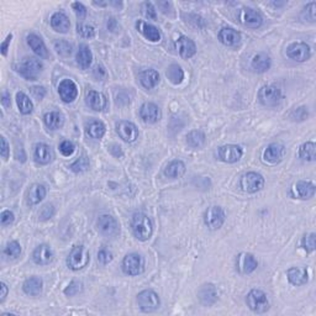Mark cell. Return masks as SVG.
Here are the masks:
<instances>
[{
	"label": "cell",
	"mask_w": 316,
	"mask_h": 316,
	"mask_svg": "<svg viewBox=\"0 0 316 316\" xmlns=\"http://www.w3.org/2000/svg\"><path fill=\"white\" fill-rule=\"evenodd\" d=\"M131 227L134 235L140 241H147L153 234V225L151 219L143 213H135L131 219Z\"/></svg>",
	"instance_id": "1"
},
{
	"label": "cell",
	"mask_w": 316,
	"mask_h": 316,
	"mask_svg": "<svg viewBox=\"0 0 316 316\" xmlns=\"http://www.w3.org/2000/svg\"><path fill=\"white\" fill-rule=\"evenodd\" d=\"M14 69L27 80H36L42 72L43 66L36 58H25L23 62L14 65Z\"/></svg>",
	"instance_id": "2"
},
{
	"label": "cell",
	"mask_w": 316,
	"mask_h": 316,
	"mask_svg": "<svg viewBox=\"0 0 316 316\" xmlns=\"http://www.w3.org/2000/svg\"><path fill=\"white\" fill-rule=\"evenodd\" d=\"M246 301H247L249 309L257 312V314H262V312L270 309V301H268L267 294L260 289H252L247 294Z\"/></svg>",
	"instance_id": "3"
},
{
	"label": "cell",
	"mask_w": 316,
	"mask_h": 316,
	"mask_svg": "<svg viewBox=\"0 0 316 316\" xmlns=\"http://www.w3.org/2000/svg\"><path fill=\"white\" fill-rule=\"evenodd\" d=\"M89 263V253L83 246H76L72 248L67 257V266L72 271H80Z\"/></svg>",
	"instance_id": "4"
},
{
	"label": "cell",
	"mask_w": 316,
	"mask_h": 316,
	"mask_svg": "<svg viewBox=\"0 0 316 316\" xmlns=\"http://www.w3.org/2000/svg\"><path fill=\"white\" fill-rule=\"evenodd\" d=\"M137 303L140 309L145 312H152L157 310L161 305L160 296L156 292L151 289L142 290L137 295Z\"/></svg>",
	"instance_id": "5"
},
{
	"label": "cell",
	"mask_w": 316,
	"mask_h": 316,
	"mask_svg": "<svg viewBox=\"0 0 316 316\" xmlns=\"http://www.w3.org/2000/svg\"><path fill=\"white\" fill-rule=\"evenodd\" d=\"M240 184L245 192L253 194L263 189V187H265V178L259 173H256V172H248V173L243 174Z\"/></svg>",
	"instance_id": "6"
},
{
	"label": "cell",
	"mask_w": 316,
	"mask_h": 316,
	"mask_svg": "<svg viewBox=\"0 0 316 316\" xmlns=\"http://www.w3.org/2000/svg\"><path fill=\"white\" fill-rule=\"evenodd\" d=\"M258 99L265 107H276L282 100V91L276 85H265L258 91Z\"/></svg>",
	"instance_id": "7"
},
{
	"label": "cell",
	"mask_w": 316,
	"mask_h": 316,
	"mask_svg": "<svg viewBox=\"0 0 316 316\" xmlns=\"http://www.w3.org/2000/svg\"><path fill=\"white\" fill-rule=\"evenodd\" d=\"M123 271L127 276H138L145 271V260L137 253H130L123 260Z\"/></svg>",
	"instance_id": "8"
},
{
	"label": "cell",
	"mask_w": 316,
	"mask_h": 316,
	"mask_svg": "<svg viewBox=\"0 0 316 316\" xmlns=\"http://www.w3.org/2000/svg\"><path fill=\"white\" fill-rule=\"evenodd\" d=\"M205 225L210 230H218L225 223V213L220 206H210L205 212Z\"/></svg>",
	"instance_id": "9"
},
{
	"label": "cell",
	"mask_w": 316,
	"mask_h": 316,
	"mask_svg": "<svg viewBox=\"0 0 316 316\" xmlns=\"http://www.w3.org/2000/svg\"><path fill=\"white\" fill-rule=\"evenodd\" d=\"M287 56L296 62H305L311 56V48L305 42H294L287 48Z\"/></svg>",
	"instance_id": "10"
},
{
	"label": "cell",
	"mask_w": 316,
	"mask_h": 316,
	"mask_svg": "<svg viewBox=\"0 0 316 316\" xmlns=\"http://www.w3.org/2000/svg\"><path fill=\"white\" fill-rule=\"evenodd\" d=\"M242 148L237 145H225L219 147L218 158L225 163H235L242 157Z\"/></svg>",
	"instance_id": "11"
},
{
	"label": "cell",
	"mask_w": 316,
	"mask_h": 316,
	"mask_svg": "<svg viewBox=\"0 0 316 316\" xmlns=\"http://www.w3.org/2000/svg\"><path fill=\"white\" fill-rule=\"evenodd\" d=\"M238 18H240L241 24L245 25L246 27H249V29H258L263 24L260 14L256 10L251 9V8H243L240 12Z\"/></svg>",
	"instance_id": "12"
},
{
	"label": "cell",
	"mask_w": 316,
	"mask_h": 316,
	"mask_svg": "<svg viewBox=\"0 0 316 316\" xmlns=\"http://www.w3.org/2000/svg\"><path fill=\"white\" fill-rule=\"evenodd\" d=\"M58 94L65 102H72L78 96V88L72 79H63L58 85Z\"/></svg>",
	"instance_id": "13"
},
{
	"label": "cell",
	"mask_w": 316,
	"mask_h": 316,
	"mask_svg": "<svg viewBox=\"0 0 316 316\" xmlns=\"http://www.w3.org/2000/svg\"><path fill=\"white\" fill-rule=\"evenodd\" d=\"M218 289L214 284L207 283V284L201 285L198 292V299L204 306H212L218 301Z\"/></svg>",
	"instance_id": "14"
},
{
	"label": "cell",
	"mask_w": 316,
	"mask_h": 316,
	"mask_svg": "<svg viewBox=\"0 0 316 316\" xmlns=\"http://www.w3.org/2000/svg\"><path fill=\"white\" fill-rule=\"evenodd\" d=\"M116 132L120 136L125 142H134L136 138L138 137V130L135 126V124L130 121H120L116 124Z\"/></svg>",
	"instance_id": "15"
},
{
	"label": "cell",
	"mask_w": 316,
	"mask_h": 316,
	"mask_svg": "<svg viewBox=\"0 0 316 316\" xmlns=\"http://www.w3.org/2000/svg\"><path fill=\"white\" fill-rule=\"evenodd\" d=\"M98 229L105 236H115L119 234V224L112 215H100L98 219Z\"/></svg>",
	"instance_id": "16"
},
{
	"label": "cell",
	"mask_w": 316,
	"mask_h": 316,
	"mask_svg": "<svg viewBox=\"0 0 316 316\" xmlns=\"http://www.w3.org/2000/svg\"><path fill=\"white\" fill-rule=\"evenodd\" d=\"M237 270L242 274H249L256 271L258 262L251 253H240L237 257Z\"/></svg>",
	"instance_id": "17"
},
{
	"label": "cell",
	"mask_w": 316,
	"mask_h": 316,
	"mask_svg": "<svg viewBox=\"0 0 316 316\" xmlns=\"http://www.w3.org/2000/svg\"><path fill=\"white\" fill-rule=\"evenodd\" d=\"M32 259H34L36 265H48L54 259V251H52V248L48 245L42 243V245L37 246L35 248L34 253H32Z\"/></svg>",
	"instance_id": "18"
},
{
	"label": "cell",
	"mask_w": 316,
	"mask_h": 316,
	"mask_svg": "<svg viewBox=\"0 0 316 316\" xmlns=\"http://www.w3.org/2000/svg\"><path fill=\"white\" fill-rule=\"evenodd\" d=\"M176 48L181 55V57L185 58V60L192 58L196 54V46L194 41L190 40L189 37H185V36H181L176 41Z\"/></svg>",
	"instance_id": "19"
},
{
	"label": "cell",
	"mask_w": 316,
	"mask_h": 316,
	"mask_svg": "<svg viewBox=\"0 0 316 316\" xmlns=\"http://www.w3.org/2000/svg\"><path fill=\"white\" fill-rule=\"evenodd\" d=\"M140 116L145 123L154 124L161 119V110L153 102H145L140 109Z\"/></svg>",
	"instance_id": "20"
},
{
	"label": "cell",
	"mask_w": 316,
	"mask_h": 316,
	"mask_svg": "<svg viewBox=\"0 0 316 316\" xmlns=\"http://www.w3.org/2000/svg\"><path fill=\"white\" fill-rule=\"evenodd\" d=\"M285 153V148L282 143L274 142L271 143L270 146H267V148L263 152V160L266 162L270 163H277L282 160L283 156Z\"/></svg>",
	"instance_id": "21"
},
{
	"label": "cell",
	"mask_w": 316,
	"mask_h": 316,
	"mask_svg": "<svg viewBox=\"0 0 316 316\" xmlns=\"http://www.w3.org/2000/svg\"><path fill=\"white\" fill-rule=\"evenodd\" d=\"M288 281L292 283L293 285H304L309 281V273L305 267H292L287 272Z\"/></svg>",
	"instance_id": "22"
},
{
	"label": "cell",
	"mask_w": 316,
	"mask_h": 316,
	"mask_svg": "<svg viewBox=\"0 0 316 316\" xmlns=\"http://www.w3.org/2000/svg\"><path fill=\"white\" fill-rule=\"evenodd\" d=\"M136 27H137L138 32H141L143 35V37L151 41V42H158L161 40L160 30L156 26H153V25L145 23L142 20H138L136 23Z\"/></svg>",
	"instance_id": "23"
},
{
	"label": "cell",
	"mask_w": 316,
	"mask_h": 316,
	"mask_svg": "<svg viewBox=\"0 0 316 316\" xmlns=\"http://www.w3.org/2000/svg\"><path fill=\"white\" fill-rule=\"evenodd\" d=\"M219 40L225 46H237L241 42V35L231 27H224L219 32Z\"/></svg>",
	"instance_id": "24"
},
{
	"label": "cell",
	"mask_w": 316,
	"mask_h": 316,
	"mask_svg": "<svg viewBox=\"0 0 316 316\" xmlns=\"http://www.w3.org/2000/svg\"><path fill=\"white\" fill-rule=\"evenodd\" d=\"M87 104L89 105L90 109L95 112H102L107 108L108 100L104 94L95 90H89L87 93Z\"/></svg>",
	"instance_id": "25"
},
{
	"label": "cell",
	"mask_w": 316,
	"mask_h": 316,
	"mask_svg": "<svg viewBox=\"0 0 316 316\" xmlns=\"http://www.w3.org/2000/svg\"><path fill=\"white\" fill-rule=\"evenodd\" d=\"M34 157L38 165H48L54 158V152H52L51 147L46 143H37L35 147Z\"/></svg>",
	"instance_id": "26"
},
{
	"label": "cell",
	"mask_w": 316,
	"mask_h": 316,
	"mask_svg": "<svg viewBox=\"0 0 316 316\" xmlns=\"http://www.w3.org/2000/svg\"><path fill=\"white\" fill-rule=\"evenodd\" d=\"M51 26L56 32L66 34V32H68L71 23H69L68 16L65 13L57 12L51 16Z\"/></svg>",
	"instance_id": "27"
},
{
	"label": "cell",
	"mask_w": 316,
	"mask_h": 316,
	"mask_svg": "<svg viewBox=\"0 0 316 316\" xmlns=\"http://www.w3.org/2000/svg\"><path fill=\"white\" fill-rule=\"evenodd\" d=\"M45 196H46L45 185L35 183V184L31 185V188L29 189V193H27V204L30 205L40 204L41 201L45 199Z\"/></svg>",
	"instance_id": "28"
},
{
	"label": "cell",
	"mask_w": 316,
	"mask_h": 316,
	"mask_svg": "<svg viewBox=\"0 0 316 316\" xmlns=\"http://www.w3.org/2000/svg\"><path fill=\"white\" fill-rule=\"evenodd\" d=\"M42 279L40 277H30L24 282L23 290L30 296H37L42 292Z\"/></svg>",
	"instance_id": "29"
},
{
	"label": "cell",
	"mask_w": 316,
	"mask_h": 316,
	"mask_svg": "<svg viewBox=\"0 0 316 316\" xmlns=\"http://www.w3.org/2000/svg\"><path fill=\"white\" fill-rule=\"evenodd\" d=\"M27 43H29V46L31 47V49L37 55V56L42 58L48 57L47 47L40 36H37L36 34H30L27 36Z\"/></svg>",
	"instance_id": "30"
},
{
	"label": "cell",
	"mask_w": 316,
	"mask_h": 316,
	"mask_svg": "<svg viewBox=\"0 0 316 316\" xmlns=\"http://www.w3.org/2000/svg\"><path fill=\"white\" fill-rule=\"evenodd\" d=\"M140 82L146 89H152L160 83V73L156 69H146L140 73Z\"/></svg>",
	"instance_id": "31"
},
{
	"label": "cell",
	"mask_w": 316,
	"mask_h": 316,
	"mask_svg": "<svg viewBox=\"0 0 316 316\" xmlns=\"http://www.w3.org/2000/svg\"><path fill=\"white\" fill-rule=\"evenodd\" d=\"M294 193L300 199H310L315 194V185L311 182L300 181L294 185Z\"/></svg>",
	"instance_id": "32"
},
{
	"label": "cell",
	"mask_w": 316,
	"mask_h": 316,
	"mask_svg": "<svg viewBox=\"0 0 316 316\" xmlns=\"http://www.w3.org/2000/svg\"><path fill=\"white\" fill-rule=\"evenodd\" d=\"M271 57L266 54H258L253 57L251 62V67L257 73H265L271 68Z\"/></svg>",
	"instance_id": "33"
},
{
	"label": "cell",
	"mask_w": 316,
	"mask_h": 316,
	"mask_svg": "<svg viewBox=\"0 0 316 316\" xmlns=\"http://www.w3.org/2000/svg\"><path fill=\"white\" fill-rule=\"evenodd\" d=\"M184 173H185V165L179 160L172 161L171 163H168L167 167L165 168V176L172 179L181 178Z\"/></svg>",
	"instance_id": "34"
},
{
	"label": "cell",
	"mask_w": 316,
	"mask_h": 316,
	"mask_svg": "<svg viewBox=\"0 0 316 316\" xmlns=\"http://www.w3.org/2000/svg\"><path fill=\"white\" fill-rule=\"evenodd\" d=\"M43 120H45L46 126L49 130H57L60 127H62L63 123H65V116L60 112H49L45 114Z\"/></svg>",
	"instance_id": "35"
},
{
	"label": "cell",
	"mask_w": 316,
	"mask_h": 316,
	"mask_svg": "<svg viewBox=\"0 0 316 316\" xmlns=\"http://www.w3.org/2000/svg\"><path fill=\"white\" fill-rule=\"evenodd\" d=\"M91 61H93V55H91L90 48L87 45H80L78 52H77V63L83 69L90 67Z\"/></svg>",
	"instance_id": "36"
},
{
	"label": "cell",
	"mask_w": 316,
	"mask_h": 316,
	"mask_svg": "<svg viewBox=\"0 0 316 316\" xmlns=\"http://www.w3.org/2000/svg\"><path fill=\"white\" fill-rule=\"evenodd\" d=\"M16 104H18L19 112L24 114V115H29L34 110V104H32L31 99L26 94L23 93V91H19L16 94Z\"/></svg>",
	"instance_id": "37"
},
{
	"label": "cell",
	"mask_w": 316,
	"mask_h": 316,
	"mask_svg": "<svg viewBox=\"0 0 316 316\" xmlns=\"http://www.w3.org/2000/svg\"><path fill=\"white\" fill-rule=\"evenodd\" d=\"M205 141H206V137L200 130H193L187 135V145L192 148H200L204 146Z\"/></svg>",
	"instance_id": "38"
},
{
	"label": "cell",
	"mask_w": 316,
	"mask_h": 316,
	"mask_svg": "<svg viewBox=\"0 0 316 316\" xmlns=\"http://www.w3.org/2000/svg\"><path fill=\"white\" fill-rule=\"evenodd\" d=\"M166 76H167V78L170 79L173 84L177 85L181 84L183 79H184V72H183L181 66L173 63V65H171L170 67H168L167 72H166Z\"/></svg>",
	"instance_id": "39"
},
{
	"label": "cell",
	"mask_w": 316,
	"mask_h": 316,
	"mask_svg": "<svg viewBox=\"0 0 316 316\" xmlns=\"http://www.w3.org/2000/svg\"><path fill=\"white\" fill-rule=\"evenodd\" d=\"M87 134L90 136L91 138L95 140H100L102 136L105 135V125L101 121L93 120L87 125Z\"/></svg>",
	"instance_id": "40"
},
{
	"label": "cell",
	"mask_w": 316,
	"mask_h": 316,
	"mask_svg": "<svg viewBox=\"0 0 316 316\" xmlns=\"http://www.w3.org/2000/svg\"><path fill=\"white\" fill-rule=\"evenodd\" d=\"M299 156L305 161L312 162L316 158V146L314 142H305L299 148Z\"/></svg>",
	"instance_id": "41"
},
{
	"label": "cell",
	"mask_w": 316,
	"mask_h": 316,
	"mask_svg": "<svg viewBox=\"0 0 316 316\" xmlns=\"http://www.w3.org/2000/svg\"><path fill=\"white\" fill-rule=\"evenodd\" d=\"M4 253L13 259L18 258V257L21 254L20 243H19L18 241H10V242H8L7 247H5L4 249Z\"/></svg>",
	"instance_id": "42"
},
{
	"label": "cell",
	"mask_w": 316,
	"mask_h": 316,
	"mask_svg": "<svg viewBox=\"0 0 316 316\" xmlns=\"http://www.w3.org/2000/svg\"><path fill=\"white\" fill-rule=\"evenodd\" d=\"M89 168V160H88L85 156L79 157L73 165H71V170L76 173H82V172H85Z\"/></svg>",
	"instance_id": "43"
},
{
	"label": "cell",
	"mask_w": 316,
	"mask_h": 316,
	"mask_svg": "<svg viewBox=\"0 0 316 316\" xmlns=\"http://www.w3.org/2000/svg\"><path fill=\"white\" fill-rule=\"evenodd\" d=\"M315 238H316V235L314 234V232L305 235L303 241H301V247H303L306 252H309V253L310 252H314L316 248Z\"/></svg>",
	"instance_id": "44"
},
{
	"label": "cell",
	"mask_w": 316,
	"mask_h": 316,
	"mask_svg": "<svg viewBox=\"0 0 316 316\" xmlns=\"http://www.w3.org/2000/svg\"><path fill=\"white\" fill-rule=\"evenodd\" d=\"M55 49H56L58 55H61V56H63V57H67L71 55L72 46L69 45L67 41L58 40L55 42Z\"/></svg>",
	"instance_id": "45"
},
{
	"label": "cell",
	"mask_w": 316,
	"mask_h": 316,
	"mask_svg": "<svg viewBox=\"0 0 316 316\" xmlns=\"http://www.w3.org/2000/svg\"><path fill=\"white\" fill-rule=\"evenodd\" d=\"M55 214H56V209H55L54 205L47 204L45 206L41 207L40 213H38V218H40V220L47 221L54 218Z\"/></svg>",
	"instance_id": "46"
},
{
	"label": "cell",
	"mask_w": 316,
	"mask_h": 316,
	"mask_svg": "<svg viewBox=\"0 0 316 316\" xmlns=\"http://www.w3.org/2000/svg\"><path fill=\"white\" fill-rule=\"evenodd\" d=\"M141 10H142V14L147 19H151V20H156L157 19V12L152 3L149 2L143 3V4L141 5Z\"/></svg>",
	"instance_id": "47"
},
{
	"label": "cell",
	"mask_w": 316,
	"mask_h": 316,
	"mask_svg": "<svg viewBox=\"0 0 316 316\" xmlns=\"http://www.w3.org/2000/svg\"><path fill=\"white\" fill-rule=\"evenodd\" d=\"M77 31L78 34L84 38H91L95 35V30H94L93 26H89V25L85 24H78L77 25Z\"/></svg>",
	"instance_id": "48"
},
{
	"label": "cell",
	"mask_w": 316,
	"mask_h": 316,
	"mask_svg": "<svg viewBox=\"0 0 316 316\" xmlns=\"http://www.w3.org/2000/svg\"><path fill=\"white\" fill-rule=\"evenodd\" d=\"M82 289H83L82 283L73 281V282L69 283L68 287L65 289V294L67 296H74V295H77V294H79L80 292H82Z\"/></svg>",
	"instance_id": "49"
},
{
	"label": "cell",
	"mask_w": 316,
	"mask_h": 316,
	"mask_svg": "<svg viewBox=\"0 0 316 316\" xmlns=\"http://www.w3.org/2000/svg\"><path fill=\"white\" fill-rule=\"evenodd\" d=\"M60 151L63 156L69 157L74 153V151H76V146H74L73 142H71V141H63L60 145Z\"/></svg>",
	"instance_id": "50"
},
{
	"label": "cell",
	"mask_w": 316,
	"mask_h": 316,
	"mask_svg": "<svg viewBox=\"0 0 316 316\" xmlns=\"http://www.w3.org/2000/svg\"><path fill=\"white\" fill-rule=\"evenodd\" d=\"M304 15L311 23H315L316 19V3L311 2L306 5V8L304 9Z\"/></svg>",
	"instance_id": "51"
},
{
	"label": "cell",
	"mask_w": 316,
	"mask_h": 316,
	"mask_svg": "<svg viewBox=\"0 0 316 316\" xmlns=\"http://www.w3.org/2000/svg\"><path fill=\"white\" fill-rule=\"evenodd\" d=\"M306 118H307V110L305 107L298 108V109H295L292 114H290V119L294 121H303Z\"/></svg>",
	"instance_id": "52"
},
{
	"label": "cell",
	"mask_w": 316,
	"mask_h": 316,
	"mask_svg": "<svg viewBox=\"0 0 316 316\" xmlns=\"http://www.w3.org/2000/svg\"><path fill=\"white\" fill-rule=\"evenodd\" d=\"M15 220V215H14L13 212L10 210H4L0 215V223H2L3 226H8V225H12Z\"/></svg>",
	"instance_id": "53"
},
{
	"label": "cell",
	"mask_w": 316,
	"mask_h": 316,
	"mask_svg": "<svg viewBox=\"0 0 316 316\" xmlns=\"http://www.w3.org/2000/svg\"><path fill=\"white\" fill-rule=\"evenodd\" d=\"M113 258H114L113 253L109 251V249L102 248L98 252V260L100 263H102V265H108V263L112 262Z\"/></svg>",
	"instance_id": "54"
},
{
	"label": "cell",
	"mask_w": 316,
	"mask_h": 316,
	"mask_svg": "<svg viewBox=\"0 0 316 316\" xmlns=\"http://www.w3.org/2000/svg\"><path fill=\"white\" fill-rule=\"evenodd\" d=\"M72 8H73L74 13H76V15L78 16V19H84L85 15H87V9H85L84 5L82 4V3H73L72 4Z\"/></svg>",
	"instance_id": "55"
},
{
	"label": "cell",
	"mask_w": 316,
	"mask_h": 316,
	"mask_svg": "<svg viewBox=\"0 0 316 316\" xmlns=\"http://www.w3.org/2000/svg\"><path fill=\"white\" fill-rule=\"evenodd\" d=\"M31 93L32 96L37 99V100H42L46 95V89L43 87H32Z\"/></svg>",
	"instance_id": "56"
},
{
	"label": "cell",
	"mask_w": 316,
	"mask_h": 316,
	"mask_svg": "<svg viewBox=\"0 0 316 316\" xmlns=\"http://www.w3.org/2000/svg\"><path fill=\"white\" fill-rule=\"evenodd\" d=\"M2 149H0V153H2V157L4 158L5 161H8L9 158V153H10V148H9V143L7 142L4 136H2Z\"/></svg>",
	"instance_id": "57"
},
{
	"label": "cell",
	"mask_w": 316,
	"mask_h": 316,
	"mask_svg": "<svg viewBox=\"0 0 316 316\" xmlns=\"http://www.w3.org/2000/svg\"><path fill=\"white\" fill-rule=\"evenodd\" d=\"M94 77L98 80H102L107 77V72H105V69L101 66H96L95 69H94Z\"/></svg>",
	"instance_id": "58"
},
{
	"label": "cell",
	"mask_w": 316,
	"mask_h": 316,
	"mask_svg": "<svg viewBox=\"0 0 316 316\" xmlns=\"http://www.w3.org/2000/svg\"><path fill=\"white\" fill-rule=\"evenodd\" d=\"M109 151H110V153L113 154L114 157H121L123 156V149H121V147L119 146V145H116V143H113L112 146L109 147Z\"/></svg>",
	"instance_id": "59"
},
{
	"label": "cell",
	"mask_w": 316,
	"mask_h": 316,
	"mask_svg": "<svg viewBox=\"0 0 316 316\" xmlns=\"http://www.w3.org/2000/svg\"><path fill=\"white\" fill-rule=\"evenodd\" d=\"M12 38H13V35L12 34H9L8 35V37L5 38V41L4 42L2 43V54H3V56H7L8 55V49H9V45H10V42H12Z\"/></svg>",
	"instance_id": "60"
},
{
	"label": "cell",
	"mask_w": 316,
	"mask_h": 316,
	"mask_svg": "<svg viewBox=\"0 0 316 316\" xmlns=\"http://www.w3.org/2000/svg\"><path fill=\"white\" fill-rule=\"evenodd\" d=\"M157 5H158V8L162 9L163 14H170L171 10H173L172 9V4L168 2H160V3H157Z\"/></svg>",
	"instance_id": "61"
},
{
	"label": "cell",
	"mask_w": 316,
	"mask_h": 316,
	"mask_svg": "<svg viewBox=\"0 0 316 316\" xmlns=\"http://www.w3.org/2000/svg\"><path fill=\"white\" fill-rule=\"evenodd\" d=\"M0 289H2V294H0V301H4L8 295V287L5 283H0Z\"/></svg>",
	"instance_id": "62"
},
{
	"label": "cell",
	"mask_w": 316,
	"mask_h": 316,
	"mask_svg": "<svg viewBox=\"0 0 316 316\" xmlns=\"http://www.w3.org/2000/svg\"><path fill=\"white\" fill-rule=\"evenodd\" d=\"M108 29L110 30V31H116V29H118V23H116L115 19H109V21H108Z\"/></svg>",
	"instance_id": "63"
},
{
	"label": "cell",
	"mask_w": 316,
	"mask_h": 316,
	"mask_svg": "<svg viewBox=\"0 0 316 316\" xmlns=\"http://www.w3.org/2000/svg\"><path fill=\"white\" fill-rule=\"evenodd\" d=\"M2 104L4 105L5 108H10V95H9V94H8V93L3 94Z\"/></svg>",
	"instance_id": "64"
}]
</instances>
